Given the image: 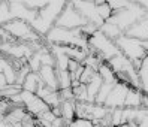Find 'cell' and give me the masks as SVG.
<instances>
[{"label": "cell", "mask_w": 148, "mask_h": 127, "mask_svg": "<svg viewBox=\"0 0 148 127\" xmlns=\"http://www.w3.org/2000/svg\"><path fill=\"white\" fill-rule=\"evenodd\" d=\"M64 5H66V2H62V0H58V2H48V5L45 8L38 11L36 18L30 23L32 29L40 38H45L47 33L56 25V21L58 18V15L62 14Z\"/></svg>", "instance_id": "cell-1"}, {"label": "cell", "mask_w": 148, "mask_h": 127, "mask_svg": "<svg viewBox=\"0 0 148 127\" xmlns=\"http://www.w3.org/2000/svg\"><path fill=\"white\" fill-rule=\"evenodd\" d=\"M147 11L144 8L139 5L138 2H130L127 8H124L123 11H118V12H114L112 16L109 18V23L115 24L117 27L121 30V31H126L129 30L135 23H138L139 20L145 16Z\"/></svg>", "instance_id": "cell-2"}, {"label": "cell", "mask_w": 148, "mask_h": 127, "mask_svg": "<svg viewBox=\"0 0 148 127\" xmlns=\"http://www.w3.org/2000/svg\"><path fill=\"white\" fill-rule=\"evenodd\" d=\"M88 53H93L96 55H99L100 60L106 63V61L111 60L112 57L118 55L120 51H118L114 40L105 38L97 30L88 38Z\"/></svg>", "instance_id": "cell-3"}, {"label": "cell", "mask_w": 148, "mask_h": 127, "mask_svg": "<svg viewBox=\"0 0 148 127\" xmlns=\"http://www.w3.org/2000/svg\"><path fill=\"white\" fill-rule=\"evenodd\" d=\"M3 29L9 33V35L21 44H34V42H40L43 38H40L36 31L32 29L29 23L23 20H11L8 24L3 25Z\"/></svg>", "instance_id": "cell-4"}, {"label": "cell", "mask_w": 148, "mask_h": 127, "mask_svg": "<svg viewBox=\"0 0 148 127\" xmlns=\"http://www.w3.org/2000/svg\"><path fill=\"white\" fill-rule=\"evenodd\" d=\"M114 42H115V45H117L120 53L126 58H129L132 63L142 61L145 58V55H147L145 51L142 49V42L138 40V39H133V38H129V36L124 35V33L118 39H115Z\"/></svg>", "instance_id": "cell-5"}, {"label": "cell", "mask_w": 148, "mask_h": 127, "mask_svg": "<svg viewBox=\"0 0 148 127\" xmlns=\"http://www.w3.org/2000/svg\"><path fill=\"white\" fill-rule=\"evenodd\" d=\"M84 24H85V20L76 12L72 2H66L62 14L58 15V18L56 21V27L66 29V30H73V29L82 27Z\"/></svg>", "instance_id": "cell-6"}, {"label": "cell", "mask_w": 148, "mask_h": 127, "mask_svg": "<svg viewBox=\"0 0 148 127\" xmlns=\"http://www.w3.org/2000/svg\"><path fill=\"white\" fill-rule=\"evenodd\" d=\"M72 5L76 9V12L85 20V23H90V24L96 25L97 29L105 23L103 20L99 18L94 2H88V0H76V2H72Z\"/></svg>", "instance_id": "cell-7"}, {"label": "cell", "mask_w": 148, "mask_h": 127, "mask_svg": "<svg viewBox=\"0 0 148 127\" xmlns=\"http://www.w3.org/2000/svg\"><path fill=\"white\" fill-rule=\"evenodd\" d=\"M130 85H127V84L124 82H117L114 88L111 90L109 96L106 97L105 100V105L106 108L109 109H117V108H124V100H126V94L129 91Z\"/></svg>", "instance_id": "cell-8"}, {"label": "cell", "mask_w": 148, "mask_h": 127, "mask_svg": "<svg viewBox=\"0 0 148 127\" xmlns=\"http://www.w3.org/2000/svg\"><path fill=\"white\" fill-rule=\"evenodd\" d=\"M8 5H9V11H11V15L14 20H23L30 24L38 15L36 11L27 9L23 5V2H14V0H11V2H8Z\"/></svg>", "instance_id": "cell-9"}, {"label": "cell", "mask_w": 148, "mask_h": 127, "mask_svg": "<svg viewBox=\"0 0 148 127\" xmlns=\"http://www.w3.org/2000/svg\"><path fill=\"white\" fill-rule=\"evenodd\" d=\"M124 35L129 36V38L138 39V40H141V42L142 40H148V12L138 23H135L129 30H126Z\"/></svg>", "instance_id": "cell-10"}, {"label": "cell", "mask_w": 148, "mask_h": 127, "mask_svg": "<svg viewBox=\"0 0 148 127\" xmlns=\"http://www.w3.org/2000/svg\"><path fill=\"white\" fill-rule=\"evenodd\" d=\"M39 78L42 81V84L45 87L54 90V91H58V82H57V70L56 67H51V66H40V69L38 72Z\"/></svg>", "instance_id": "cell-11"}, {"label": "cell", "mask_w": 148, "mask_h": 127, "mask_svg": "<svg viewBox=\"0 0 148 127\" xmlns=\"http://www.w3.org/2000/svg\"><path fill=\"white\" fill-rule=\"evenodd\" d=\"M60 117L64 121V124L69 127L75 120V100H63L60 105Z\"/></svg>", "instance_id": "cell-12"}, {"label": "cell", "mask_w": 148, "mask_h": 127, "mask_svg": "<svg viewBox=\"0 0 148 127\" xmlns=\"http://www.w3.org/2000/svg\"><path fill=\"white\" fill-rule=\"evenodd\" d=\"M141 99H142V90L130 87L129 91H127V94H126L124 108H130V109L141 108Z\"/></svg>", "instance_id": "cell-13"}, {"label": "cell", "mask_w": 148, "mask_h": 127, "mask_svg": "<svg viewBox=\"0 0 148 127\" xmlns=\"http://www.w3.org/2000/svg\"><path fill=\"white\" fill-rule=\"evenodd\" d=\"M102 84H103L102 78H100L97 73H96L94 78L85 85L87 87V103H94L96 96H97V93H99V90L102 87Z\"/></svg>", "instance_id": "cell-14"}, {"label": "cell", "mask_w": 148, "mask_h": 127, "mask_svg": "<svg viewBox=\"0 0 148 127\" xmlns=\"http://www.w3.org/2000/svg\"><path fill=\"white\" fill-rule=\"evenodd\" d=\"M99 31H100L105 38H108V39H111V40H115V39H118L121 35H123V31H121L115 24H112V23H109V21L103 23L100 27H99Z\"/></svg>", "instance_id": "cell-15"}, {"label": "cell", "mask_w": 148, "mask_h": 127, "mask_svg": "<svg viewBox=\"0 0 148 127\" xmlns=\"http://www.w3.org/2000/svg\"><path fill=\"white\" fill-rule=\"evenodd\" d=\"M40 78H39V75L38 73H34V72H30L27 76H25V79L23 82V91H29V93H36L38 87H39V84H40Z\"/></svg>", "instance_id": "cell-16"}, {"label": "cell", "mask_w": 148, "mask_h": 127, "mask_svg": "<svg viewBox=\"0 0 148 127\" xmlns=\"http://www.w3.org/2000/svg\"><path fill=\"white\" fill-rule=\"evenodd\" d=\"M97 75L102 78V81H103V82H112V84L118 82V81H117L115 73L112 72V69L108 66V63H105V61H103V63L99 66V69H97Z\"/></svg>", "instance_id": "cell-17"}, {"label": "cell", "mask_w": 148, "mask_h": 127, "mask_svg": "<svg viewBox=\"0 0 148 127\" xmlns=\"http://www.w3.org/2000/svg\"><path fill=\"white\" fill-rule=\"evenodd\" d=\"M96 11H97V15L99 18L103 20V21H109V18L112 16V11L108 5V2H100V0H96Z\"/></svg>", "instance_id": "cell-18"}, {"label": "cell", "mask_w": 148, "mask_h": 127, "mask_svg": "<svg viewBox=\"0 0 148 127\" xmlns=\"http://www.w3.org/2000/svg\"><path fill=\"white\" fill-rule=\"evenodd\" d=\"M115 84H117V82H115ZM115 84H112V82H103L102 87H100V90H99V93H97V96H96L94 103H97V105H103V103H105L106 97L109 96V93H111L112 88H114Z\"/></svg>", "instance_id": "cell-19"}, {"label": "cell", "mask_w": 148, "mask_h": 127, "mask_svg": "<svg viewBox=\"0 0 148 127\" xmlns=\"http://www.w3.org/2000/svg\"><path fill=\"white\" fill-rule=\"evenodd\" d=\"M57 82H58V91L60 90H66V88H72L71 87L72 85L71 73H69L67 70H57Z\"/></svg>", "instance_id": "cell-20"}, {"label": "cell", "mask_w": 148, "mask_h": 127, "mask_svg": "<svg viewBox=\"0 0 148 127\" xmlns=\"http://www.w3.org/2000/svg\"><path fill=\"white\" fill-rule=\"evenodd\" d=\"M102 63H103V61L100 60V57H99V55H96V54H93V53H88L81 64L85 66V67H90V69H93L94 72H97L99 66H100Z\"/></svg>", "instance_id": "cell-21"}, {"label": "cell", "mask_w": 148, "mask_h": 127, "mask_svg": "<svg viewBox=\"0 0 148 127\" xmlns=\"http://www.w3.org/2000/svg\"><path fill=\"white\" fill-rule=\"evenodd\" d=\"M23 91L21 85H16V84H12V85H6L3 90H0V97H3V99H8V100H11L14 96L16 94H20V93Z\"/></svg>", "instance_id": "cell-22"}, {"label": "cell", "mask_w": 148, "mask_h": 127, "mask_svg": "<svg viewBox=\"0 0 148 127\" xmlns=\"http://www.w3.org/2000/svg\"><path fill=\"white\" fill-rule=\"evenodd\" d=\"M11 20H14V18L9 11V5H8V2H2L0 3V27H3Z\"/></svg>", "instance_id": "cell-23"}, {"label": "cell", "mask_w": 148, "mask_h": 127, "mask_svg": "<svg viewBox=\"0 0 148 127\" xmlns=\"http://www.w3.org/2000/svg\"><path fill=\"white\" fill-rule=\"evenodd\" d=\"M72 93H73V100L75 102H79V103H85L87 102V87L84 84H79L72 88Z\"/></svg>", "instance_id": "cell-24"}, {"label": "cell", "mask_w": 148, "mask_h": 127, "mask_svg": "<svg viewBox=\"0 0 148 127\" xmlns=\"http://www.w3.org/2000/svg\"><path fill=\"white\" fill-rule=\"evenodd\" d=\"M23 5L30 11H40L42 8H45L48 5V2H43V0H24Z\"/></svg>", "instance_id": "cell-25"}, {"label": "cell", "mask_w": 148, "mask_h": 127, "mask_svg": "<svg viewBox=\"0 0 148 127\" xmlns=\"http://www.w3.org/2000/svg\"><path fill=\"white\" fill-rule=\"evenodd\" d=\"M111 124L112 127H118L123 124V108H117L111 111Z\"/></svg>", "instance_id": "cell-26"}, {"label": "cell", "mask_w": 148, "mask_h": 127, "mask_svg": "<svg viewBox=\"0 0 148 127\" xmlns=\"http://www.w3.org/2000/svg\"><path fill=\"white\" fill-rule=\"evenodd\" d=\"M129 3H130V2H127V0H109V2H108V5H109V8H111V11H112V14H114V12H118V11H123L124 8L129 6Z\"/></svg>", "instance_id": "cell-27"}, {"label": "cell", "mask_w": 148, "mask_h": 127, "mask_svg": "<svg viewBox=\"0 0 148 127\" xmlns=\"http://www.w3.org/2000/svg\"><path fill=\"white\" fill-rule=\"evenodd\" d=\"M97 73V72H94L93 69H90V67H85L84 66V72L81 73L79 76V84H84V85H87L93 78H94V75Z\"/></svg>", "instance_id": "cell-28"}, {"label": "cell", "mask_w": 148, "mask_h": 127, "mask_svg": "<svg viewBox=\"0 0 148 127\" xmlns=\"http://www.w3.org/2000/svg\"><path fill=\"white\" fill-rule=\"evenodd\" d=\"M12 106H14V103H12L11 100L0 97V120H3V118L6 117V114L11 111Z\"/></svg>", "instance_id": "cell-29"}, {"label": "cell", "mask_w": 148, "mask_h": 127, "mask_svg": "<svg viewBox=\"0 0 148 127\" xmlns=\"http://www.w3.org/2000/svg\"><path fill=\"white\" fill-rule=\"evenodd\" d=\"M69 127H96V126H93L91 121L84 120V118H75V120L69 124Z\"/></svg>", "instance_id": "cell-30"}, {"label": "cell", "mask_w": 148, "mask_h": 127, "mask_svg": "<svg viewBox=\"0 0 148 127\" xmlns=\"http://www.w3.org/2000/svg\"><path fill=\"white\" fill-rule=\"evenodd\" d=\"M141 108L148 111V93L142 91V99H141Z\"/></svg>", "instance_id": "cell-31"}, {"label": "cell", "mask_w": 148, "mask_h": 127, "mask_svg": "<svg viewBox=\"0 0 148 127\" xmlns=\"http://www.w3.org/2000/svg\"><path fill=\"white\" fill-rule=\"evenodd\" d=\"M6 85H9V84H8V81H6V78H5V75L0 73V90H3Z\"/></svg>", "instance_id": "cell-32"}, {"label": "cell", "mask_w": 148, "mask_h": 127, "mask_svg": "<svg viewBox=\"0 0 148 127\" xmlns=\"http://www.w3.org/2000/svg\"><path fill=\"white\" fill-rule=\"evenodd\" d=\"M142 49L145 51V54L148 55V40H142Z\"/></svg>", "instance_id": "cell-33"}, {"label": "cell", "mask_w": 148, "mask_h": 127, "mask_svg": "<svg viewBox=\"0 0 148 127\" xmlns=\"http://www.w3.org/2000/svg\"><path fill=\"white\" fill-rule=\"evenodd\" d=\"M142 66L148 67V55H145V58H144V60H142Z\"/></svg>", "instance_id": "cell-34"}, {"label": "cell", "mask_w": 148, "mask_h": 127, "mask_svg": "<svg viewBox=\"0 0 148 127\" xmlns=\"http://www.w3.org/2000/svg\"><path fill=\"white\" fill-rule=\"evenodd\" d=\"M118 127H129V124H121V126H118Z\"/></svg>", "instance_id": "cell-35"}, {"label": "cell", "mask_w": 148, "mask_h": 127, "mask_svg": "<svg viewBox=\"0 0 148 127\" xmlns=\"http://www.w3.org/2000/svg\"><path fill=\"white\" fill-rule=\"evenodd\" d=\"M96 127H102V126H96Z\"/></svg>", "instance_id": "cell-36"}, {"label": "cell", "mask_w": 148, "mask_h": 127, "mask_svg": "<svg viewBox=\"0 0 148 127\" xmlns=\"http://www.w3.org/2000/svg\"><path fill=\"white\" fill-rule=\"evenodd\" d=\"M0 3H2V0H0Z\"/></svg>", "instance_id": "cell-37"}, {"label": "cell", "mask_w": 148, "mask_h": 127, "mask_svg": "<svg viewBox=\"0 0 148 127\" xmlns=\"http://www.w3.org/2000/svg\"><path fill=\"white\" fill-rule=\"evenodd\" d=\"M147 93H148V91H147Z\"/></svg>", "instance_id": "cell-38"}]
</instances>
